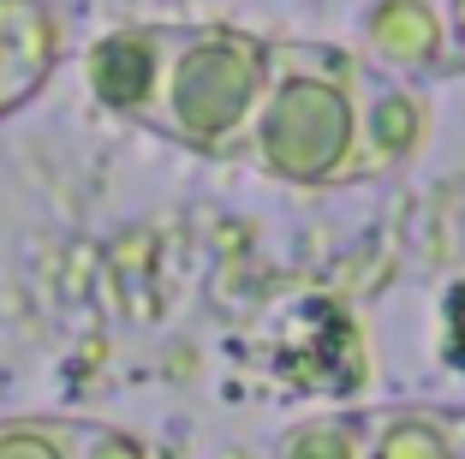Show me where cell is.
<instances>
[{
	"instance_id": "obj_1",
	"label": "cell",
	"mask_w": 465,
	"mask_h": 459,
	"mask_svg": "<svg viewBox=\"0 0 465 459\" xmlns=\"http://www.w3.org/2000/svg\"><path fill=\"white\" fill-rule=\"evenodd\" d=\"M358 78H364V60L341 42L274 36L245 162L299 191L364 179L358 174Z\"/></svg>"
},
{
	"instance_id": "obj_8",
	"label": "cell",
	"mask_w": 465,
	"mask_h": 459,
	"mask_svg": "<svg viewBox=\"0 0 465 459\" xmlns=\"http://www.w3.org/2000/svg\"><path fill=\"white\" fill-rule=\"evenodd\" d=\"M364 459H465V405H376Z\"/></svg>"
},
{
	"instance_id": "obj_2",
	"label": "cell",
	"mask_w": 465,
	"mask_h": 459,
	"mask_svg": "<svg viewBox=\"0 0 465 459\" xmlns=\"http://www.w3.org/2000/svg\"><path fill=\"white\" fill-rule=\"evenodd\" d=\"M274 36L245 25H167L162 30V78L143 132L209 155L245 162V137L269 84Z\"/></svg>"
},
{
	"instance_id": "obj_6",
	"label": "cell",
	"mask_w": 465,
	"mask_h": 459,
	"mask_svg": "<svg viewBox=\"0 0 465 459\" xmlns=\"http://www.w3.org/2000/svg\"><path fill=\"white\" fill-rule=\"evenodd\" d=\"M66 55V30L48 0H0V120L42 95Z\"/></svg>"
},
{
	"instance_id": "obj_5",
	"label": "cell",
	"mask_w": 465,
	"mask_h": 459,
	"mask_svg": "<svg viewBox=\"0 0 465 459\" xmlns=\"http://www.w3.org/2000/svg\"><path fill=\"white\" fill-rule=\"evenodd\" d=\"M162 30L167 25H114L84 48V84L102 114L125 125L150 120L155 78H162Z\"/></svg>"
},
{
	"instance_id": "obj_9",
	"label": "cell",
	"mask_w": 465,
	"mask_h": 459,
	"mask_svg": "<svg viewBox=\"0 0 465 459\" xmlns=\"http://www.w3.org/2000/svg\"><path fill=\"white\" fill-rule=\"evenodd\" d=\"M274 459H364V412H322L274 435Z\"/></svg>"
},
{
	"instance_id": "obj_10",
	"label": "cell",
	"mask_w": 465,
	"mask_h": 459,
	"mask_svg": "<svg viewBox=\"0 0 465 459\" xmlns=\"http://www.w3.org/2000/svg\"><path fill=\"white\" fill-rule=\"evenodd\" d=\"M441 13V30H448V55H453V72L465 78V0H436Z\"/></svg>"
},
{
	"instance_id": "obj_4",
	"label": "cell",
	"mask_w": 465,
	"mask_h": 459,
	"mask_svg": "<svg viewBox=\"0 0 465 459\" xmlns=\"http://www.w3.org/2000/svg\"><path fill=\"white\" fill-rule=\"evenodd\" d=\"M424 144H430L424 84H406V78L364 66V78H358V174L388 179L418 162Z\"/></svg>"
},
{
	"instance_id": "obj_3",
	"label": "cell",
	"mask_w": 465,
	"mask_h": 459,
	"mask_svg": "<svg viewBox=\"0 0 465 459\" xmlns=\"http://www.w3.org/2000/svg\"><path fill=\"white\" fill-rule=\"evenodd\" d=\"M364 66L388 72L406 84H436V78H460L448 55V30H441L436 0H370L358 18V48Z\"/></svg>"
},
{
	"instance_id": "obj_7",
	"label": "cell",
	"mask_w": 465,
	"mask_h": 459,
	"mask_svg": "<svg viewBox=\"0 0 465 459\" xmlns=\"http://www.w3.org/2000/svg\"><path fill=\"white\" fill-rule=\"evenodd\" d=\"M0 459H150V447L102 418L25 412V418H0Z\"/></svg>"
}]
</instances>
